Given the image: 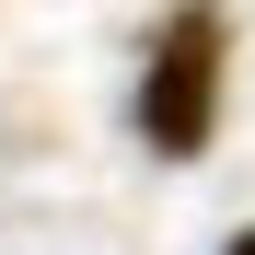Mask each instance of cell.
Here are the masks:
<instances>
[{"mask_svg": "<svg viewBox=\"0 0 255 255\" xmlns=\"http://www.w3.org/2000/svg\"><path fill=\"white\" fill-rule=\"evenodd\" d=\"M221 81H232V12L221 0H186V12L151 23V58H139V139L162 162H197L221 139Z\"/></svg>", "mask_w": 255, "mask_h": 255, "instance_id": "obj_1", "label": "cell"}, {"mask_svg": "<svg viewBox=\"0 0 255 255\" xmlns=\"http://www.w3.org/2000/svg\"><path fill=\"white\" fill-rule=\"evenodd\" d=\"M221 255H255V232H232V244H221Z\"/></svg>", "mask_w": 255, "mask_h": 255, "instance_id": "obj_2", "label": "cell"}]
</instances>
